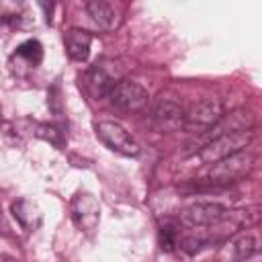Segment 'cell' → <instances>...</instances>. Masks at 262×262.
Wrapping results in <instances>:
<instances>
[{
	"label": "cell",
	"mask_w": 262,
	"mask_h": 262,
	"mask_svg": "<svg viewBox=\"0 0 262 262\" xmlns=\"http://www.w3.org/2000/svg\"><path fill=\"white\" fill-rule=\"evenodd\" d=\"M70 213H72V221L74 225L84 231V233H92L98 227L100 221V205L94 199V194L90 192H76L72 203H70Z\"/></svg>",
	"instance_id": "cell-8"
},
{
	"label": "cell",
	"mask_w": 262,
	"mask_h": 262,
	"mask_svg": "<svg viewBox=\"0 0 262 262\" xmlns=\"http://www.w3.org/2000/svg\"><path fill=\"white\" fill-rule=\"evenodd\" d=\"M8 262H12V260H8Z\"/></svg>",
	"instance_id": "cell-17"
},
{
	"label": "cell",
	"mask_w": 262,
	"mask_h": 262,
	"mask_svg": "<svg viewBox=\"0 0 262 262\" xmlns=\"http://www.w3.org/2000/svg\"><path fill=\"white\" fill-rule=\"evenodd\" d=\"M111 106H115L121 113H137L143 111L149 102V94L147 90L133 82V80H119L106 94Z\"/></svg>",
	"instance_id": "cell-3"
},
{
	"label": "cell",
	"mask_w": 262,
	"mask_h": 262,
	"mask_svg": "<svg viewBox=\"0 0 262 262\" xmlns=\"http://www.w3.org/2000/svg\"><path fill=\"white\" fill-rule=\"evenodd\" d=\"M94 131H96V137L111 151H117V154L129 156V158H135L141 151L139 143L131 137V133L115 121H98V123H94Z\"/></svg>",
	"instance_id": "cell-4"
},
{
	"label": "cell",
	"mask_w": 262,
	"mask_h": 262,
	"mask_svg": "<svg viewBox=\"0 0 262 262\" xmlns=\"http://www.w3.org/2000/svg\"><path fill=\"white\" fill-rule=\"evenodd\" d=\"M20 4L14 2H0V20H14L18 18Z\"/></svg>",
	"instance_id": "cell-16"
},
{
	"label": "cell",
	"mask_w": 262,
	"mask_h": 262,
	"mask_svg": "<svg viewBox=\"0 0 262 262\" xmlns=\"http://www.w3.org/2000/svg\"><path fill=\"white\" fill-rule=\"evenodd\" d=\"M231 211L219 203H194L190 207H186L178 219L182 225L199 229V227H213V225H221L223 221L231 219Z\"/></svg>",
	"instance_id": "cell-5"
},
{
	"label": "cell",
	"mask_w": 262,
	"mask_h": 262,
	"mask_svg": "<svg viewBox=\"0 0 262 262\" xmlns=\"http://www.w3.org/2000/svg\"><path fill=\"white\" fill-rule=\"evenodd\" d=\"M63 45L68 55L74 61H86L90 55V45H92V35L82 29H70L63 35Z\"/></svg>",
	"instance_id": "cell-12"
},
{
	"label": "cell",
	"mask_w": 262,
	"mask_h": 262,
	"mask_svg": "<svg viewBox=\"0 0 262 262\" xmlns=\"http://www.w3.org/2000/svg\"><path fill=\"white\" fill-rule=\"evenodd\" d=\"M90 20L100 29V31H113L117 25H119V14H117V8L111 4V2H104V0H90L84 4Z\"/></svg>",
	"instance_id": "cell-10"
},
{
	"label": "cell",
	"mask_w": 262,
	"mask_h": 262,
	"mask_svg": "<svg viewBox=\"0 0 262 262\" xmlns=\"http://www.w3.org/2000/svg\"><path fill=\"white\" fill-rule=\"evenodd\" d=\"M33 133L37 135V137H41V139H45V141H49V143H53L55 147H63V133L57 129V127H53V125H47V123H33Z\"/></svg>",
	"instance_id": "cell-15"
},
{
	"label": "cell",
	"mask_w": 262,
	"mask_h": 262,
	"mask_svg": "<svg viewBox=\"0 0 262 262\" xmlns=\"http://www.w3.org/2000/svg\"><path fill=\"white\" fill-rule=\"evenodd\" d=\"M151 121L162 131H176L184 123V108L174 100H160L151 111Z\"/></svg>",
	"instance_id": "cell-9"
},
{
	"label": "cell",
	"mask_w": 262,
	"mask_h": 262,
	"mask_svg": "<svg viewBox=\"0 0 262 262\" xmlns=\"http://www.w3.org/2000/svg\"><path fill=\"white\" fill-rule=\"evenodd\" d=\"M223 117V106L217 98H203L184 111L182 129L188 133H207Z\"/></svg>",
	"instance_id": "cell-6"
},
{
	"label": "cell",
	"mask_w": 262,
	"mask_h": 262,
	"mask_svg": "<svg viewBox=\"0 0 262 262\" xmlns=\"http://www.w3.org/2000/svg\"><path fill=\"white\" fill-rule=\"evenodd\" d=\"M252 166H254V158H252V154H248L244 149V151L231 154L215 164H209V168L203 172L201 180L207 184H213V186L231 184V182L242 180L252 170Z\"/></svg>",
	"instance_id": "cell-1"
},
{
	"label": "cell",
	"mask_w": 262,
	"mask_h": 262,
	"mask_svg": "<svg viewBox=\"0 0 262 262\" xmlns=\"http://www.w3.org/2000/svg\"><path fill=\"white\" fill-rule=\"evenodd\" d=\"M12 215L16 217V221L25 227V229H35L37 225H39V221H41V213H39V209L31 203V201H27V199H18V201H14L12 203Z\"/></svg>",
	"instance_id": "cell-13"
},
{
	"label": "cell",
	"mask_w": 262,
	"mask_h": 262,
	"mask_svg": "<svg viewBox=\"0 0 262 262\" xmlns=\"http://www.w3.org/2000/svg\"><path fill=\"white\" fill-rule=\"evenodd\" d=\"M16 57L25 59L31 68H37L43 59V47L37 39H29V41H25L16 47Z\"/></svg>",
	"instance_id": "cell-14"
},
{
	"label": "cell",
	"mask_w": 262,
	"mask_h": 262,
	"mask_svg": "<svg viewBox=\"0 0 262 262\" xmlns=\"http://www.w3.org/2000/svg\"><path fill=\"white\" fill-rule=\"evenodd\" d=\"M119 80H123V72L119 63H115L113 59H98L94 66H90L86 74V86L94 98L106 96Z\"/></svg>",
	"instance_id": "cell-7"
},
{
	"label": "cell",
	"mask_w": 262,
	"mask_h": 262,
	"mask_svg": "<svg viewBox=\"0 0 262 262\" xmlns=\"http://www.w3.org/2000/svg\"><path fill=\"white\" fill-rule=\"evenodd\" d=\"M254 133L252 131H231V133H223L219 137H213L209 139L201 149H199V160L203 164H215L231 154H237V151H244V147L252 141Z\"/></svg>",
	"instance_id": "cell-2"
},
{
	"label": "cell",
	"mask_w": 262,
	"mask_h": 262,
	"mask_svg": "<svg viewBox=\"0 0 262 262\" xmlns=\"http://www.w3.org/2000/svg\"><path fill=\"white\" fill-rule=\"evenodd\" d=\"M256 250H258L256 237L252 233H244V235H237L235 239H231L221 250V260L223 262H244L246 258L256 254Z\"/></svg>",
	"instance_id": "cell-11"
}]
</instances>
